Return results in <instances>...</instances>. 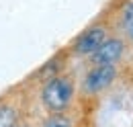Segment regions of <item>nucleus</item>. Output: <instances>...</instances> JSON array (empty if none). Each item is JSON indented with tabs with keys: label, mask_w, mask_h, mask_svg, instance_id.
Listing matches in <instances>:
<instances>
[{
	"label": "nucleus",
	"mask_w": 133,
	"mask_h": 127,
	"mask_svg": "<svg viewBox=\"0 0 133 127\" xmlns=\"http://www.w3.org/2000/svg\"><path fill=\"white\" fill-rule=\"evenodd\" d=\"M37 105L41 113H66L78 107V82L72 74L59 72L49 78L39 80L37 88Z\"/></svg>",
	"instance_id": "f257e3e1"
},
{
	"label": "nucleus",
	"mask_w": 133,
	"mask_h": 127,
	"mask_svg": "<svg viewBox=\"0 0 133 127\" xmlns=\"http://www.w3.org/2000/svg\"><path fill=\"white\" fill-rule=\"evenodd\" d=\"M119 82V66H90L78 80V103L92 107Z\"/></svg>",
	"instance_id": "f03ea898"
},
{
	"label": "nucleus",
	"mask_w": 133,
	"mask_h": 127,
	"mask_svg": "<svg viewBox=\"0 0 133 127\" xmlns=\"http://www.w3.org/2000/svg\"><path fill=\"white\" fill-rule=\"evenodd\" d=\"M111 35V27L104 21H96L92 25H88L68 47V53L80 60H88L96 49L104 43V39Z\"/></svg>",
	"instance_id": "7ed1b4c3"
},
{
	"label": "nucleus",
	"mask_w": 133,
	"mask_h": 127,
	"mask_svg": "<svg viewBox=\"0 0 133 127\" xmlns=\"http://www.w3.org/2000/svg\"><path fill=\"white\" fill-rule=\"evenodd\" d=\"M29 103L23 94H2L0 96V127H21L31 121Z\"/></svg>",
	"instance_id": "20e7f679"
},
{
	"label": "nucleus",
	"mask_w": 133,
	"mask_h": 127,
	"mask_svg": "<svg viewBox=\"0 0 133 127\" xmlns=\"http://www.w3.org/2000/svg\"><path fill=\"white\" fill-rule=\"evenodd\" d=\"M127 47H129V43L121 35L111 33L104 39V43L88 58V63L90 66H119L127 53Z\"/></svg>",
	"instance_id": "39448f33"
},
{
	"label": "nucleus",
	"mask_w": 133,
	"mask_h": 127,
	"mask_svg": "<svg viewBox=\"0 0 133 127\" xmlns=\"http://www.w3.org/2000/svg\"><path fill=\"white\" fill-rule=\"evenodd\" d=\"M86 113H76V109L66 113H47L33 117L35 127H80Z\"/></svg>",
	"instance_id": "423d86ee"
},
{
	"label": "nucleus",
	"mask_w": 133,
	"mask_h": 127,
	"mask_svg": "<svg viewBox=\"0 0 133 127\" xmlns=\"http://www.w3.org/2000/svg\"><path fill=\"white\" fill-rule=\"evenodd\" d=\"M117 35H121L127 43H133V0H125L117 10Z\"/></svg>",
	"instance_id": "0eeeda50"
},
{
	"label": "nucleus",
	"mask_w": 133,
	"mask_h": 127,
	"mask_svg": "<svg viewBox=\"0 0 133 127\" xmlns=\"http://www.w3.org/2000/svg\"><path fill=\"white\" fill-rule=\"evenodd\" d=\"M80 127H92L90 119H88V113H86V117H84V121H82V125H80Z\"/></svg>",
	"instance_id": "6e6552de"
},
{
	"label": "nucleus",
	"mask_w": 133,
	"mask_h": 127,
	"mask_svg": "<svg viewBox=\"0 0 133 127\" xmlns=\"http://www.w3.org/2000/svg\"><path fill=\"white\" fill-rule=\"evenodd\" d=\"M21 127H35V125H33V119H31V121H27V123H23Z\"/></svg>",
	"instance_id": "1a4fd4ad"
}]
</instances>
